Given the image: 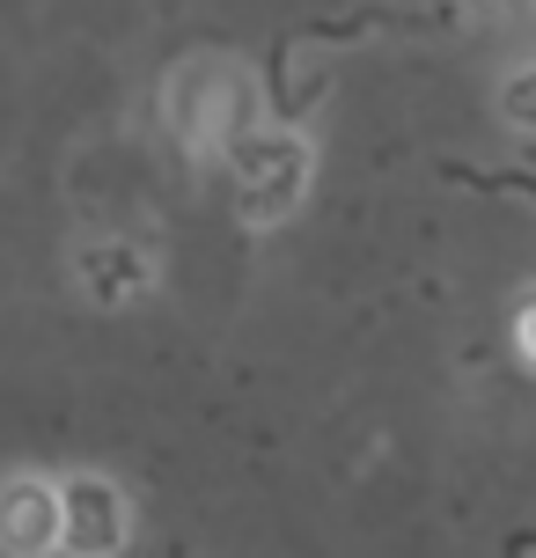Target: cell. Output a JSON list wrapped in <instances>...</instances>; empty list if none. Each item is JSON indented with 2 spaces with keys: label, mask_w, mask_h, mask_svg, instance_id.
<instances>
[{
  "label": "cell",
  "mask_w": 536,
  "mask_h": 558,
  "mask_svg": "<svg viewBox=\"0 0 536 558\" xmlns=\"http://www.w3.org/2000/svg\"><path fill=\"white\" fill-rule=\"evenodd\" d=\"M441 177H449V184H463V192H500V198H522V206H536V177H529V169H471V162H441Z\"/></svg>",
  "instance_id": "52a82bcc"
},
{
  "label": "cell",
  "mask_w": 536,
  "mask_h": 558,
  "mask_svg": "<svg viewBox=\"0 0 536 558\" xmlns=\"http://www.w3.org/2000/svg\"><path fill=\"white\" fill-rule=\"evenodd\" d=\"M82 279L96 302H133L147 287V257L133 243H96V251H82Z\"/></svg>",
  "instance_id": "5b68a950"
},
{
  "label": "cell",
  "mask_w": 536,
  "mask_h": 558,
  "mask_svg": "<svg viewBox=\"0 0 536 558\" xmlns=\"http://www.w3.org/2000/svg\"><path fill=\"white\" fill-rule=\"evenodd\" d=\"M228 155H235V214L251 228H272L294 214V198L309 192V147L294 133H243L228 140Z\"/></svg>",
  "instance_id": "6da1fadb"
},
{
  "label": "cell",
  "mask_w": 536,
  "mask_h": 558,
  "mask_svg": "<svg viewBox=\"0 0 536 558\" xmlns=\"http://www.w3.org/2000/svg\"><path fill=\"white\" fill-rule=\"evenodd\" d=\"M514 551H536V530H522V536H514Z\"/></svg>",
  "instance_id": "30bf717a"
},
{
  "label": "cell",
  "mask_w": 536,
  "mask_h": 558,
  "mask_svg": "<svg viewBox=\"0 0 536 558\" xmlns=\"http://www.w3.org/2000/svg\"><path fill=\"white\" fill-rule=\"evenodd\" d=\"M243 118H251V82L228 74L221 59L184 66V74L170 82V125L192 140V147H221V140H235Z\"/></svg>",
  "instance_id": "7a4b0ae2"
},
{
  "label": "cell",
  "mask_w": 536,
  "mask_h": 558,
  "mask_svg": "<svg viewBox=\"0 0 536 558\" xmlns=\"http://www.w3.org/2000/svg\"><path fill=\"white\" fill-rule=\"evenodd\" d=\"M265 88H272V111H280V125H294V118H302L316 96H324V82H316V74H294V52H287V45H272V52H265Z\"/></svg>",
  "instance_id": "8992f818"
},
{
  "label": "cell",
  "mask_w": 536,
  "mask_h": 558,
  "mask_svg": "<svg viewBox=\"0 0 536 558\" xmlns=\"http://www.w3.org/2000/svg\"><path fill=\"white\" fill-rule=\"evenodd\" d=\"M514 338H522V361L536 367V294L522 302V316H514Z\"/></svg>",
  "instance_id": "9c48e42d"
},
{
  "label": "cell",
  "mask_w": 536,
  "mask_h": 558,
  "mask_svg": "<svg viewBox=\"0 0 536 558\" xmlns=\"http://www.w3.org/2000/svg\"><path fill=\"white\" fill-rule=\"evenodd\" d=\"M0 551L15 558L59 551V493L45 477H8L0 485Z\"/></svg>",
  "instance_id": "277c9868"
},
{
  "label": "cell",
  "mask_w": 536,
  "mask_h": 558,
  "mask_svg": "<svg viewBox=\"0 0 536 558\" xmlns=\"http://www.w3.org/2000/svg\"><path fill=\"white\" fill-rule=\"evenodd\" d=\"M125 530H133V514H125V493H118L111 477H74V485H59V551L118 558L125 551Z\"/></svg>",
  "instance_id": "3957f363"
},
{
  "label": "cell",
  "mask_w": 536,
  "mask_h": 558,
  "mask_svg": "<svg viewBox=\"0 0 536 558\" xmlns=\"http://www.w3.org/2000/svg\"><path fill=\"white\" fill-rule=\"evenodd\" d=\"M500 118L514 133H536V66H514L508 88H500Z\"/></svg>",
  "instance_id": "ba28073f"
}]
</instances>
